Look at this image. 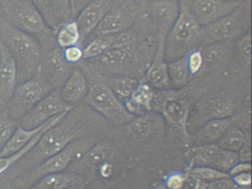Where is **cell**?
I'll return each mask as SVG.
<instances>
[{
    "label": "cell",
    "instance_id": "ba28073f",
    "mask_svg": "<svg viewBox=\"0 0 252 189\" xmlns=\"http://www.w3.org/2000/svg\"><path fill=\"white\" fill-rule=\"evenodd\" d=\"M191 107L190 90L187 86L182 89L155 91L153 111L160 114L164 121L179 130L187 138L189 137L187 126Z\"/></svg>",
    "mask_w": 252,
    "mask_h": 189
},
{
    "label": "cell",
    "instance_id": "b9f144b4",
    "mask_svg": "<svg viewBox=\"0 0 252 189\" xmlns=\"http://www.w3.org/2000/svg\"><path fill=\"white\" fill-rule=\"evenodd\" d=\"M63 53L66 62L72 66H77L84 60L83 47L80 44L63 49Z\"/></svg>",
    "mask_w": 252,
    "mask_h": 189
},
{
    "label": "cell",
    "instance_id": "2e32d148",
    "mask_svg": "<svg viewBox=\"0 0 252 189\" xmlns=\"http://www.w3.org/2000/svg\"><path fill=\"white\" fill-rule=\"evenodd\" d=\"M235 41H220L200 47L203 64L198 75L231 70Z\"/></svg>",
    "mask_w": 252,
    "mask_h": 189
},
{
    "label": "cell",
    "instance_id": "83f0119b",
    "mask_svg": "<svg viewBox=\"0 0 252 189\" xmlns=\"http://www.w3.org/2000/svg\"><path fill=\"white\" fill-rule=\"evenodd\" d=\"M234 124L232 117L209 120L196 132L194 140L197 145L216 143L227 128Z\"/></svg>",
    "mask_w": 252,
    "mask_h": 189
},
{
    "label": "cell",
    "instance_id": "5b68a950",
    "mask_svg": "<svg viewBox=\"0 0 252 189\" xmlns=\"http://www.w3.org/2000/svg\"><path fill=\"white\" fill-rule=\"evenodd\" d=\"M191 1L178 0L179 16L165 40L164 56L167 62L184 57L201 47V26L190 11Z\"/></svg>",
    "mask_w": 252,
    "mask_h": 189
},
{
    "label": "cell",
    "instance_id": "52a82bcc",
    "mask_svg": "<svg viewBox=\"0 0 252 189\" xmlns=\"http://www.w3.org/2000/svg\"><path fill=\"white\" fill-rule=\"evenodd\" d=\"M158 44L157 32L144 15L129 29L116 35L113 47L129 53L146 72L156 54Z\"/></svg>",
    "mask_w": 252,
    "mask_h": 189
},
{
    "label": "cell",
    "instance_id": "277c9868",
    "mask_svg": "<svg viewBox=\"0 0 252 189\" xmlns=\"http://www.w3.org/2000/svg\"><path fill=\"white\" fill-rule=\"evenodd\" d=\"M95 144V139L90 136L77 139L58 153L1 186L4 189H31L43 177L67 169L75 159Z\"/></svg>",
    "mask_w": 252,
    "mask_h": 189
},
{
    "label": "cell",
    "instance_id": "4fadbf2b",
    "mask_svg": "<svg viewBox=\"0 0 252 189\" xmlns=\"http://www.w3.org/2000/svg\"><path fill=\"white\" fill-rule=\"evenodd\" d=\"M49 93V90L33 76L32 79L17 85L4 110L13 121L19 123L27 112Z\"/></svg>",
    "mask_w": 252,
    "mask_h": 189
},
{
    "label": "cell",
    "instance_id": "484cf974",
    "mask_svg": "<svg viewBox=\"0 0 252 189\" xmlns=\"http://www.w3.org/2000/svg\"><path fill=\"white\" fill-rule=\"evenodd\" d=\"M155 90L144 80H139L130 97L124 102L126 109L132 115H141L153 111Z\"/></svg>",
    "mask_w": 252,
    "mask_h": 189
},
{
    "label": "cell",
    "instance_id": "bcb514c9",
    "mask_svg": "<svg viewBox=\"0 0 252 189\" xmlns=\"http://www.w3.org/2000/svg\"><path fill=\"white\" fill-rule=\"evenodd\" d=\"M230 177L232 179L233 181L237 186L242 189H246L252 184V173L251 171L236 174V175Z\"/></svg>",
    "mask_w": 252,
    "mask_h": 189
},
{
    "label": "cell",
    "instance_id": "8992f818",
    "mask_svg": "<svg viewBox=\"0 0 252 189\" xmlns=\"http://www.w3.org/2000/svg\"><path fill=\"white\" fill-rule=\"evenodd\" d=\"M80 69L88 81V94L84 103L89 105L107 121L117 125H126L136 117L126 109L123 102L113 93L100 75L83 68Z\"/></svg>",
    "mask_w": 252,
    "mask_h": 189
},
{
    "label": "cell",
    "instance_id": "ab89813d",
    "mask_svg": "<svg viewBox=\"0 0 252 189\" xmlns=\"http://www.w3.org/2000/svg\"><path fill=\"white\" fill-rule=\"evenodd\" d=\"M238 162L239 159L237 152H230V151L221 149L218 158L212 165V168L228 174L230 169Z\"/></svg>",
    "mask_w": 252,
    "mask_h": 189
},
{
    "label": "cell",
    "instance_id": "6da1fadb",
    "mask_svg": "<svg viewBox=\"0 0 252 189\" xmlns=\"http://www.w3.org/2000/svg\"><path fill=\"white\" fill-rule=\"evenodd\" d=\"M104 118L87 103L73 106L14 166L0 176V186L60 152L70 143L89 136Z\"/></svg>",
    "mask_w": 252,
    "mask_h": 189
},
{
    "label": "cell",
    "instance_id": "f546056e",
    "mask_svg": "<svg viewBox=\"0 0 252 189\" xmlns=\"http://www.w3.org/2000/svg\"><path fill=\"white\" fill-rule=\"evenodd\" d=\"M67 112H63V113L56 115L54 118L50 119L46 126H45L40 132L38 133V134L31 140L30 143H28L21 150L16 152L14 155H10V156L1 157V158H0V176L5 174L11 167L14 166L24 155H26V154L36 144V143L39 141L40 137L43 135L44 133L48 131V129H50L51 127L55 126L59 121H61L62 118L66 115Z\"/></svg>",
    "mask_w": 252,
    "mask_h": 189
},
{
    "label": "cell",
    "instance_id": "603a6c76",
    "mask_svg": "<svg viewBox=\"0 0 252 189\" xmlns=\"http://www.w3.org/2000/svg\"><path fill=\"white\" fill-rule=\"evenodd\" d=\"M164 43L165 41L159 40L154 58L143 77L154 90H166L171 86L164 56Z\"/></svg>",
    "mask_w": 252,
    "mask_h": 189
},
{
    "label": "cell",
    "instance_id": "8fae6325",
    "mask_svg": "<svg viewBox=\"0 0 252 189\" xmlns=\"http://www.w3.org/2000/svg\"><path fill=\"white\" fill-rule=\"evenodd\" d=\"M144 9L145 6L138 0H115L111 8L85 44L90 38L96 35L118 34L126 31L145 15Z\"/></svg>",
    "mask_w": 252,
    "mask_h": 189
},
{
    "label": "cell",
    "instance_id": "d6a6232c",
    "mask_svg": "<svg viewBox=\"0 0 252 189\" xmlns=\"http://www.w3.org/2000/svg\"><path fill=\"white\" fill-rule=\"evenodd\" d=\"M167 65L171 85L175 89H182L188 86L192 79V75L189 70L186 56L167 62Z\"/></svg>",
    "mask_w": 252,
    "mask_h": 189
},
{
    "label": "cell",
    "instance_id": "7c38bea8",
    "mask_svg": "<svg viewBox=\"0 0 252 189\" xmlns=\"http://www.w3.org/2000/svg\"><path fill=\"white\" fill-rule=\"evenodd\" d=\"M74 67L64 59L63 49L55 45L42 50L40 63L34 77L52 93L61 90Z\"/></svg>",
    "mask_w": 252,
    "mask_h": 189
},
{
    "label": "cell",
    "instance_id": "60d3db41",
    "mask_svg": "<svg viewBox=\"0 0 252 189\" xmlns=\"http://www.w3.org/2000/svg\"><path fill=\"white\" fill-rule=\"evenodd\" d=\"M187 66L190 73L193 76L198 75L203 64V58L200 48L191 50L186 56Z\"/></svg>",
    "mask_w": 252,
    "mask_h": 189
},
{
    "label": "cell",
    "instance_id": "d590c367",
    "mask_svg": "<svg viewBox=\"0 0 252 189\" xmlns=\"http://www.w3.org/2000/svg\"><path fill=\"white\" fill-rule=\"evenodd\" d=\"M220 148L217 143L197 145L192 152V166L212 167L219 155Z\"/></svg>",
    "mask_w": 252,
    "mask_h": 189
},
{
    "label": "cell",
    "instance_id": "4dcf8cb0",
    "mask_svg": "<svg viewBox=\"0 0 252 189\" xmlns=\"http://www.w3.org/2000/svg\"><path fill=\"white\" fill-rule=\"evenodd\" d=\"M233 66L237 71L250 69L252 65V31L237 38L234 44Z\"/></svg>",
    "mask_w": 252,
    "mask_h": 189
},
{
    "label": "cell",
    "instance_id": "11a10c76",
    "mask_svg": "<svg viewBox=\"0 0 252 189\" xmlns=\"http://www.w3.org/2000/svg\"><path fill=\"white\" fill-rule=\"evenodd\" d=\"M84 187H76V188H72V189H83Z\"/></svg>",
    "mask_w": 252,
    "mask_h": 189
},
{
    "label": "cell",
    "instance_id": "7dc6e473",
    "mask_svg": "<svg viewBox=\"0 0 252 189\" xmlns=\"http://www.w3.org/2000/svg\"><path fill=\"white\" fill-rule=\"evenodd\" d=\"M239 162H251L252 161V146L250 141L246 140L241 149L237 152Z\"/></svg>",
    "mask_w": 252,
    "mask_h": 189
},
{
    "label": "cell",
    "instance_id": "681fc988",
    "mask_svg": "<svg viewBox=\"0 0 252 189\" xmlns=\"http://www.w3.org/2000/svg\"><path fill=\"white\" fill-rule=\"evenodd\" d=\"M93 0H70V7H71L72 14L73 18L75 19L80 13L81 10L87 5L91 2Z\"/></svg>",
    "mask_w": 252,
    "mask_h": 189
},
{
    "label": "cell",
    "instance_id": "7402d4cb",
    "mask_svg": "<svg viewBox=\"0 0 252 189\" xmlns=\"http://www.w3.org/2000/svg\"><path fill=\"white\" fill-rule=\"evenodd\" d=\"M50 28L57 31L62 25L71 19L70 0H32Z\"/></svg>",
    "mask_w": 252,
    "mask_h": 189
},
{
    "label": "cell",
    "instance_id": "f907efd6",
    "mask_svg": "<svg viewBox=\"0 0 252 189\" xmlns=\"http://www.w3.org/2000/svg\"><path fill=\"white\" fill-rule=\"evenodd\" d=\"M151 189H168L166 186H164V184H160L158 185V186H156V187L153 188Z\"/></svg>",
    "mask_w": 252,
    "mask_h": 189
},
{
    "label": "cell",
    "instance_id": "5bb4252c",
    "mask_svg": "<svg viewBox=\"0 0 252 189\" xmlns=\"http://www.w3.org/2000/svg\"><path fill=\"white\" fill-rule=\"evenodd\" d=\"M72 106L60 96V90L49 93L21 118L18 124L26 129L40 127L56 115L67 112Z\"/></svg>",
    "mask_w": 252,
    "mask_h": 189
},
{
    "label": "cell",
    "instance_id": "e0dca14e",
    "mask_svg": "<svg viewBox=\"0 0 252 189\" xmlns=\"http://www.w3.org/2000/svg\"><path fill=\"white\" fill-rule=\"evenodd\" d=\"M114 156V150L108 145L95 144L75 159L66 170L88 178L99 171L102 165L110 162Z\"/></svg>",
    "mask_w": 252,
    "mask_h": 189
},
{
    "label": "cell",
    "instance_id": "c3c4849f",
    "mask_svg": "<svg viewBox=\"0 0 252 189\" xmlns=\"http://www.w3.org/2000/svg\"><path fill=\"white\" fill-rule=\"evenodd\" d=\"M252 171V164L251 162H238L234 165L228 171V174L229 177L236 175V174H241L243 172H249Z\"/></svg>",
    "mask_w": 252,
    "mask_h": 189
},
{
    "label": "cell",
    "instance_id": "ffe728a7",
    "mask_svg": "<svg viewBox=\"0 0 252 189\" xmlns=\"http://www.w3.org/2000/svg\"><path fill=\"white\" fill-rule=\"evenodd\" d=\"M18 85L15 62L6 47L0 41V112L11 100Z\"/></svg>",
    "mask_w": 252,
    "mask_h": 189
},
{
    "label": "cell",
    "instance_id": "db71d44e",
    "mask_svg": "<svg viewBox=\"0 0 252 189\" xmlns=\"http://www.w3.org/2000/svg\"><path fill=\"white\" fill-rule=\"evenodd\" d=\"M12 1V0H0V5L4 4V3L8 2V1Z\"/></svg>",
    "mask_w": 252,
    "mask_h": 189
},
{
    "label": "cell",
    "instance_id": "7bdbcfd3",
    "mask_svg": "<svg viewBox=\"0 0 252 189\" xmlns=\"http://www.w3.org/2000/svg\"><path fill=\"white\" fill-rule=\"evenodd\" d=\"M204 189H244L239 187L230 177L206 183Z\"/></svg>",
    "mask_w": 252,
    "mask_h": 189
},
{
    "label": "cell",
    "instance_id": "ac0fdd59",
    "mask_svg": "<svg viewBox=\"0 0 252 189\" xmlns=\"http://www.w3.org/2000/svg\"><path fill=\"white\" fill-rule=\"evenodd\" d=\"M222 0H191L190 11L200 26H206L225 17L240 4Z\"/></svg>",
    "mask_w": 252,
    "mask_h": 189
},
{
    "label": "cell",
    "instance_id": "cb8c5ba5",
    "mask_svg": "<svg viewBox=\"0 0 252 189\" xmlns=\"http://www.w3.org/2000/svg\"><path fill=\"white\" fill-rule=\"evenodd\" d=\"M88 92V79L82 69L76 66L60 90V96L66 103L73 107L84 101Z\"/></svg>",
    "mask_w": 252,
    "mask_h": 189
},
{
    "label": "cell",
    "instance_id": "30bf717a",
    "mask_svg": "<svg viewBox=\"0 0 252 189\" xmlns=\"http://www.w3.org/2000/svg\"><path fill=\"white\" fill-rule=\"evenodd\" d=\"M77 66L101 76H126L141 79L145 70L127 52L112 47L94 59L84 60Z\"/></svg>",
    "mask_w": 252,
    "mask_h": 189
},
{
    "label": "cell",
    "instance_id": "f6af8a7d",
    "mask_svg": "<svg viewBox=\"0 0 252 189\" xmlns=\"http://www.w3.org/2000/svg\"><path fill=\"white\" fill-rule=\"evenodd\" d=\"M206 184V182L197 178L188 171L186 174L185 183L183 189H204Z\"/></svg>",
    "mask_w": 252,
    "mask_h": 189
},
{
    "label": "cell",
    "instance_id": "d4e9b609",
    "mask_svg": "<svg viewBox=\"0 0 252 189\" xmlns=\"http://www.w3.org/2000/svg\"><path fill=\"white\" fill-rule=\"evenodd\" d=\"M237 103L231 94L225 92L214 94L211 98L202 102L199 109L208 121L215 118H231L235 110Z\"/></svg>",
    "mask_w": 252,
    "mask_h": 189
},
{
    "label": "cell",
    "instance_id": "f35d334b",
    "mask_svg": "<svg viewBox=\"0 0 252 189\" xmlns=\"http://www.w3.org/2000/svg\"><path fill=\"white\" fill-rule=\"evenodd\" d=\"M188 171L190 174L206 183L229 177L227 173L219 171L210 166H192L189 169Z\"/></svg>",
    "mask_w": 252,
    "mask_h": 189
},
{
    "label": "cell",
    "instance_id": "d6986e66",
    "mask_svg": "<svg viewBox=\"0 0 252 189\" xmlns=\"http://www.w3.org/2000/svg\"><path fill=\"white\" fill-rule=\"evenodd\" d=\"M115 0H93L75 18L81 33L80 45L84 47L94 30L111 8Z\"/></svg>",
    "mask_w": 252,
    "mask_h": 189
},
{
    "label": "cell",
    "instance_id": "836d02e7",
    "mask_svg": "<svg viewBox=\"0 0 252 189\" xmlns=\"http://www.w3.org/2000/svg\"><path fill=\"white\" fill-rule=\"evenodd\" d=\"M116 35L106 34L90 38L83 47L84 60L94 59L111 48L116 42Z\"/></svg>",
    "mask_w": 252,
    "mask_h": 189
},
{
    "label": "cell",
    "instance_id": "9c48e42d",
    "mask_svg": "<svg viewBox=\"0 0 252 189\" xmlns=\"http://www.w3.org/2000/svg\"><path fill=\"white\" fill-rule=\"evenodd\" d=\"M252 0H244L229 14L201 27L202 46L220 41H235L251 30Z\"/></svg>",
    "mask_w": 252,
    "mask_h": 189
},
{
    "label": "cell",
    "instance_id": "4316f807",
    "mask_svg": "<svg viewBox=\"0 0 252 189\" xmlns=\"http://www.w3.org/2000/svg\"><path fill=\"white\" fill-rule=\"evenodd\" d=\"M87 183V177L66 170L43 177L31 189H69L85 187Z\"/></svg>",
    "mask_w": 252,
    "mask_h": 189
},
{
    "label": "cell",
    "instance_id": "1f68e13d",
    "mask_svg": "<svg viewBox=\"0 0 252 189\" xmlns=\"http://www.w3.org/2000/svg\"><path fill=\"white\" fill-rule=\"evenodd\" d=\"M100 76L123 103L130 97L132 92L136 88L139 82V80L131 77H106L101 75Z\"/></svg>",
    "mask_w": 252,
    "mask_h": 189
},
{
    "label": "cell",
    "instance_id": "44dd1931",
    "mask_svg": "<svg viewBox=\"0 0 252 189\" xmlns=\"http://www.w3.org/2000/svg\"><path fill=\"white\" fill-rule=\"evenodd\" d=\"M164 120L158 112L151 111L135 117L126 124L128 137L135 142H144L156 134H160L163 129Z\"/></svg>",
    "mask_w": 252,
    "mask_h": 189
},
{
    "label": "cell",
    "instance_id": "e575fe53",
    "mask_svg": "<svg viewBox=\"0 0 252 189\" xmlns=\"http://www.w3.org/2000/svg\"><path fill=\"white\" fill-rule=\"evenodd\" d=\"M55 41L57 45L63 50L71 46L80 44V31L75 19L68 21L57 30Z\"/></svg>",
    "mask_w": 252,
    "mask_h": 189
},
{
    "label": "cell",
    "instance_id": "74e56055",
    "mask_svg": "<svg viewBox=\"0 0 252 189\" xmlns=\"http://www.w3.org/2000/svg\"><path fill=\"white\" fill-rule=\"evenodd\" d=\"M18 123L13 121L5 110L0 112V152L5 147Z\"/></svg>",
    "mask_w": 252,
    "mask_h": 189
},
{
    "label": "cell",
    "instance_id": "ee69618b",
    "mask_svg": "<svg viewBox=\"0 0 252 189\" xmlns=\"http://www.w3.org/2000/svg\"><path fill=\"white\" fill-rule=\"evenodd\" d=\"M186 180V174L172 173L165 179L164 186L168 189H183Z\"/></svg>",
    "mask_w": 252,
    "mask_h": 189
},
{
    "label": "cell",
    "instance_id": "3957f363",
    "mask_svg": "<svg viewBox=\"0 0 252 189\" xmlns=\"http://www.w3.org/2000/svg\"><path fill=\"white\" fill-rule=\"evenodd\" d=\"M0 17L36 38L42 50L57 45V31L50 28L32 0H12L1 4Z\"/></svg>",
    "mask_w": 252,
    "mask_h": 189
},
{
    "label": "cell",
    "instance_id": "f1b7e54d",
    "mask_svg": "<svg viewBox=\"0 0 252 189\" xmlns=\"http://www.w3.org/2000/svg\"><path fill=\"white\" fill-rule=\"evenodd\" d=\"M48 121L44 124L43 125L41 126L40 127L33 128V129H26L18 124L15 131H14L12 135L10 137L8 143H6L2 150L0 152V158L1 157L10 156V155H14L16 152L21 150L28 143H30L31 140L38 133L40 132L46 126Z\"/></svg>",
    "mask_w": 252,
    "mask_h": 189
},
{
    "label": "cell",
    "instance_id": "f5cc1de1",
    "mask_svg": "<svg viewBox=\"0 0 252 189\" xmlns=\"http://www.w3.org/2000/svg\"><path fill=\"white\" fill-rule=\"evenodd\" d=\"M225 1H231V2H240V1H244V0H222Z\"/></svg>",
    "mask_w": 252,
    "mask_h": 189
},
{
    "label": "cell",
    "instance_id": "7a4b0ae2",
    "mask_svg": "<svg viewBox=\"0 0 252 189\" xmlns=\"http://www.w3.org/2000/svg\"><path fill=\"white\" fill-rule=\"evenodd\" d=\"M0 41L15 62L18 84L33 78L42 58V47L39 41L1 17Z\"/></svg>",
    "mask_w": 252,
    "mask_h": 189
},
{
    "label": "cell",
    "instance_id": "816d5d0a",
    "mask_svg": "<svg viewBox=\"0 0 252 189\" xmlns=\"http://www.w3.org/2000/svg\"><path fill=\"white\" fill-rule=\"evenodd\" d=\"M141 4H142L143 5L146 6V4H147L148 1H151V0H138Z\"/></svg>",
    "mask_w": 252,
    "mask_h": 189
},
{
    "label": "cell",
    "instance_id": "8d00e7d4",
    "mask_svg": "<svg viewBox=\"0 0 252 189\" xmlns=\"http://www.w3.org/2000/svg\"><path fill=\"white\" fill-rule=\"evenodd\" d=\"M247 140L245 133L237 126H230L219 139L217 144L220 149L237 152Z\"/></svg>",
    "mask_w": 252,
    "mask_h": 189
},
{
    "label": "cell",
    "instance_id": "9a60e30c",
    "mask_svg": "<svg viewBox=\"0 0 252 189\" xmlns=\"http://www.w3.org/2000/svg\"><path fill=\"white\" fill-rule=\"evenodd\" d=\"M178 0H151L146 4L144 14L157 32L159 40L166 36L180 14Z\"/></svg>",
    "mask_w": 252,
    "mask_h": 189
}]
</instances>
